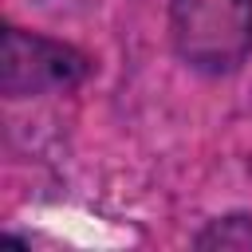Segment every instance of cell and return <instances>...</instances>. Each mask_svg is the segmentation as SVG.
Here are the masks:
<instances>
[{
  "mask_svg": "<svg viewBox=\"0 0 252 252\" xmlns=\"http://www.w3.org/2000/svg\"><path fill=\"white\" fill-rule=\"evenodd\" d=\"M169 43L197 75H236L252 55V0H169Z\"/></svg>",
  "mask_w": 252,
  "mask_h": 252,
  "instance_id": "1",
  "label": "cell"
},
{
  "mask_svg": "<svg viewBox=\"0 0 252 252\" xmlns=\"http://www.w3.org/2000/svg\"><path fill=\"white\" fill-rule=\"evenodd\" d=\"M91 75V55L67 39L28 32L8 24L0 39V94L4 98H43L83 87Z\"/></svg>",
  "mask_w": 252,
  "mask_h": 252,
  "instance_id": "2",
  "label": "cell"
},
{
  "mask_svg": "<svg viewBox=\"0 0 252 252\" xmlns=\"http://www.w3.org/2000/svg\"><path fill=\"white\" fill-rule=\"evenodd\" d=\"M193 248H201V252H252V213L213 217L193 236Z\"/></svg>",
  "mask_w": 252,
  "mask_h": 252,
  "instance_id": "3",
  "label": "cell"
}]
</instances>
